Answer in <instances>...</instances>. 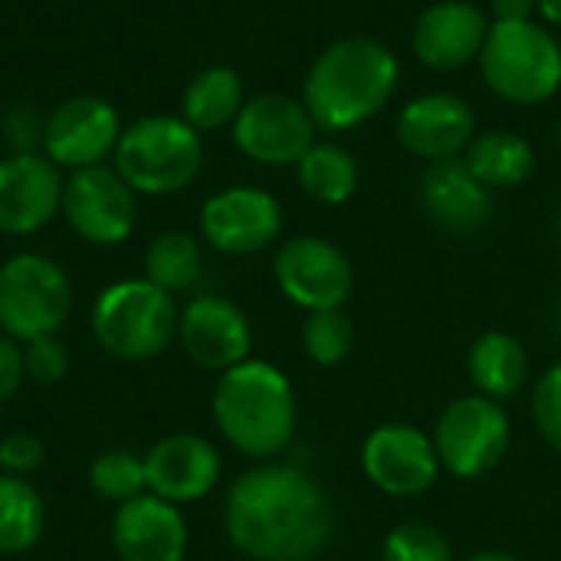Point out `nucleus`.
Returning a JSON list of instances; mask_svg holds the SVG:
<instances>
[{
  "label": "nucleus",
  "instance_id": "obj_1",
  "mask_svg": "<svg viewBox=\"0 0 561 561\" xmlns=\"http://www.w3.org/2000/svg\"><path fill=\"white\" fill-rule=\"evenodd\" d=\"M224 529L253 561H316L335 536V513L312 473L263 463L243 473L224 506Z\"/></svg>",
  "mask_w": 561,
  "mask_h": 561
},
{
  "label": "nucleus",
  "instance_id": "obj_2",
  "mask_svg": "<svg viewBox=\"0 0 561 561\" xmlns=\"http://www.w3.org/2000/svg\"><path fill=\"white\" fill-rule=\"evenodd\" d=\"M398 89V56L371 36H345L309 66L302 105L316 128L352 131L375 118Z\"/></svg>",
  "mask_w": 561,
  "mask_h": 561
},
{
  "label": "nucleus",
  "instance_id": "obj_3",
  "mask_svg": "<svg viewBox=\"0 0 561 561\" xmlns=\"http://www.w3.org/2000/svg\"><path fill=\"white\" fill-rule=\"evenodd\" d=\"M296 391L270 362L247 358L224 371L214 388V421L220 434L253 460L279 457L296 434Z\"/></svg>",
  "mask_w": 561,
  "mask_h": 561
},
{
  "label": "nucleus",
  "instance_id": "obj_4",
  "mask_svg": "<svg viewBox=\"0 0 561 561\" xmlns=\"http://www.w3.org/2000/svg\"><path fill=\"white\" fill-rule=\"evenodd\" d=\"M480 69L500 99L542 105L561 89V46L536 20H496L483 43Z\"/></svg>",
  "mask_w": 561,
  "mask_h": 561
},
{
  "label": "nucleus",
  "instance_id": "obj_5",
  "mask_svg": "<svg viewBox=\"0 0 561 561\" xmlns=\"http://www.w3.org/2000/svg\"><path fill=\"white\" fill-rule=\"evenodd\" d=\"M178 322L171 293L148 279L112 283L92 306L95 342L122 362L158 358L178 339Z\"/></svg>",
  "mask_w": 561,
  "mask_h": 561
},
{
  "label": "nucleus",
  "instance_id": "obj_6",
  "mask_svg": "<svg viewBox=\"0 0 561 561\" xmlns=\"http://www.w3.org/2000/svg\"><path fill=\"white\" fill-rule=\"evenodd\" d=\"M115 171L138 194H174L204 168L201 131L178 115H148L122 131Z\"/></svg>",
  "mask_w": 561,
  "mask_h": 561
},
{
  "label": "nucleus",
  "instance_id": "obj_7",
  "mask_svg": "<svg viewBox=\"0 0 561 561\" xmlns=\"http://www.w3.org/2000/svg\"><path fill=\"white\" fill-rule=\"evenodd\" d=\"M69 312L72 283L59 263L39 253H20L0 266V329L13 342L56 335Z\"/></svg>",
  "mask_w": 561,
  "mask_h": 561
},
{
  "label": "nucleus",
  "instance_id": "obj_8",
  "mask_svg": "<svg viewBox=\"0 0 561 561\" xmlns=\"http://www.w3.org/2000/svg\"><path fill=\"white\" fill-rule=\"evenodd\" d=\"M513 444V421L506 408L483 394L457 398L444 408L434 427L440 467L457 480H480L496 470Z\"/></svg>",
  "mask_w": 561,
  "mask_h": 561
},
{
  "label": "nucleus",
  "instance_id": "obj_9",
  "mask_svg": "<svg viewBox=\"0 0 561 561\" xmlns=\"http://www.w3.org/2000/svg\"><path fill=\"white\" fill-rule=\"evenodd\" d=\"M273 276L279 293L306 312L345 309L355 293L352 260L322 237L286 240L273 260Z\"/></svg>",
  "mask_w": 561,
  "mask_h": 561
},
{
  "label": "nucleus",
  "instance_id": "obj_10",
  "mask_svg": "<svg viewBox=\"0 0 561 561\" xmlns=\"http://www.w3.org/2000/svg\"><path fill=\"white\" fill-rule=\"evenodd\" d=\"M316 122L309 108L283 92H263L243 102L237 122H233V141L237 148L270 168L299 164V158L316 145Z\"/></svg>",
  "mask_w": 561,
  "mask_h": 561
},
{
  "label": "nucleus",
  "instance_id": "obj_11",
  "mask_svg": "<svg viewBox=\"0 0 561 561\" xmlns=\"http://www.w3.org/2000/svg\"><path fill=\"white\" fill-rule=\"evenodd\" d=\"M362 470L381 493L394 500H414L434 490L444 467L431 434L414 424H381L365 437Z\"/></svg>",
  "mask_w": 561,
  "mask_h": 561
},
{
  "label": "nucleus",
  "instance_id": "obj_12",
  "mask_svg": "<svg viewBox=\"0 0 561 561\" xmlns=\"http://www.w3.org/2000/svg\"><path fill=\"white\" fill-rule=\"evenodd\" d=\"M69 227L95 243V247H115L135 230V191L128 181L105 164L72 171V178L62 184V207Z\"/></svg>",
  "mask_w": 561,
  "mask_h": 561
},
{
  "label": "nucleus",
  "instance_id": "obj_13",
  "mask_svg": "<svg viewBox=\"0 0 561 561\" xmlns=\"http://www.w3.org/2000/svg\"><path fill=\"white\" fill-rule=\"evenodd\" d=\"M122 138V118L112 102L99 95L66 99L43 125V148L56 168H95L115 154Z\"/></svg>",
  "mask_w": 561,
  "mask_h": 561
},
{
  "label": "nucleus",
  "instance_id": "obj_14",
  "mask_svg": "<svg viewBox=\"0 0 561 561\" xmlns=\"http://www.w3.org/2000/svg\"><path fill=\"white\" fill-rule=\"evenodd\" d=\"M283 230V207L270 191L227 187L201 207L204 240L230 256L266 250Z\"/></svg>",
  "mask_w": 561,
  "mask_h": 561
},
{
  "label": "nucleus",
  "instance_id": "obj_15",
  "mask_svg": "<svg viewBox=\"0 0 561 561\" xmlns=\"http://www.w3.org/2000/svg\"><path fill=\"white\" fill-rule=\"evenodd\" d=\"M473 138L477 115L470 102L454 92L417 95L398 115V141L427 164L463 158Z\"/></svg>",
  "mask_w": 561,
  "mask_h": 561
},
{
  "label": "nucleus",
  "instance_id": "obj_16",
  "mask_svg": "<svg viewBox=\"0 0 561 561\" xmlns=\"http://www.w3.org/2000/svg\"><path fill=\"white\" fill-rule=\"evenodd\" d=\"M59 168L36 154L16 151L0 161V233L26 237L43 230L62 207Z\"/></svg>",
  "mask_w": 561,
  "mask_h": 561
},
{
  "label": "nucleus",
  "instance_id": "obj_17",
  "mask_svg": "<svg viewBox=\"0 0 561 561\" xmlns=\"http://www.w3.org/2000/svg\"><path fill=\"white\" fill-rule=\"evenodd\" d=\"M178 339L194 365L220 375L243 365L253 345L247 316L220 296H197L187 302L178 322Z\"/></svg>",
  "mask_w": 561,
  "mask_h": 561
},
{
  "label": "nucleus",
  "instance_id": "obj_18",
  "mask_svg": "<svg viewBox=\"0 0 561 561\" xmlns=\"http://www.w3.org/2000/svg\"><path fill=\"white\" fill-rule=\"evenodd\" d=\"M490 16L470 0H437L414 23V56L437 72L480 59L490 36Z\"/></svg>",
  "mask_w": 561,
  "mask_h": 561
},
{
  "label": "nucleus",
  "instance_id": "obj_19",
  "mask_svg": "<svg viewBox=\"0 0 561 561\" xmlns=\"http://www.w3.org/2000/svg\"><path fill=\"white\" fill-rule=\"evenodd\" d=\"M112 546L122 561H184L187 523L174 503L141 493L115 510Z\"/></svg>",
  "mask_w": 561,
  "mask_h": 561
},
{
  "label": "nucleus",
  "instance_id": "obj_20",
  "mask_svg": "<svg viewBox=\"0 0 561 561\" xmlns=\"http://www.w3.org/2000/svg\"><path fill=\"white\" fill-rule=\"evenodd\" d=\"M220 480V457L197 434H171L145 454V486L181 506L204 500Z\"/></svg>",
  "mask_w": 561,
  "mask_h": 561
},
{
  "label": "nucleus",
  "instance_id": "obj_21",
  "mask_svg": "<svg viewBox=\"0 0 561 561\" xmlns=\"http://www.w3.org/2000/svg\"><path fill=\"white\" fill-rule=\"evenodd\" d=\"M417 197L427 220L457 237L483 230L493 217V191L473 178L463 158L431 164L421 174Z\"/></svg>",
  "mask_w": 561,
  "mask_h": 561
},
{
  "label": "nucleus",
  "instance_id": "obj_22",
  "mask_svg": "<svg viewBox=\"0 0 561 561\" xmlns=\"http://www.w3.org/2000/svg\"><path fill=\"white\" fill-rule=\"evenodd\" d=\"M467 375L477 394L506 401L513 398L529 378V352L510 332H486L470 345Z\"/></svg>",
  "mask_w": 561,
  "mask_h": 561
},
{
  "label": "nucleus",
  "instance_id": "obj_23",
  "mask_svg": "<svg viewBox=\"0 0 561 561\" xmlns=\"http://www.w3.org/2000/svg\"><path fill=\"white\" fill-rule=\"evenodd\" d=\"M243 79L230 66H207L201 69L181 95V118L204 131H220L237 122L243 108Z\"/></svg>",
  "mask_w": 561,
  "mask_h": 561
},
{
  "label": "nucleus",
  "instance_id": "obj_24",
  "mask_svg": "<svg viewBox=\"0 0 561 561\" xmlns=\"http://www.w3.org/2000/svg\"><path fill=\"white\" fill-rule=\"evenodd\" d=\"M463 164L490 191H506L529 181V174L536 171V151L523 135L493 128L470 141V148L463 151Z\"/></svg>",
  "mask_w": 561,
  "mask_h": 561
},
{
  "label": "nucleus",
  "instance_id": "obj_25",
  "mask_svg": "<svg viewBox=\"0 0 561 561\" xmlns=\"http://www.w3.org/2000/svg\"><path fill=\"white\" fill-rule=\"evenodd\" d=\"M296 178H299V187L306 191V197H312L316 204H325V207H339L358 187V164L342 145L316 141L299 158Z\"/></svg>",
  "mask_w": 561,
  "mask_h": 561
},
{
  "label": "nucleus",
  "instance_id": "obj_26",
  "mask_svg": "<svg viewBox=\"0 0 561 561\" xmlns=\"http://www.w3.org/2000/svg\"><path fill=\"white\" fill-rule=\"evenodd\" d=\"M46 529L43 496L23 477H0V556L30 552Z\"/></svg>",
  "mask_w": 561,
  "mask_h": 561
},
{
  "label": "nucleus",
  "instance_id": "obj_27",
  "mask_svg": "<svg viewBox=\"0 0 561 561\" xmlns=\"http://www.w3.org/2000/svg\"><path fill=\"white\" fill-rule=\"evenodd\" d=\"M201 276V247L187 233H161L145 250V279L164 293L191 289Z\"/></svg>",
  "mask_w": 561,
  "mask_h": 561
},
{
  "label": "nucleus",
  "instance_id": "obj_28",
  "mask_svg": "<svg viewBox=\"0 0 561 561\" xmlns=\"http://www.w3.org/2000/svg\"><path fill=\"white\" fill-rule=\"evenodd\" d=\"M355 345V325L342 309L309 312L302 322V348L319 368H335L352 355Z\"/></svg>",
  "mask_w": 561,
  "mask_h": 561
},
{
  "label": "nucleus",
  "instance_id": "obj_29",
  "mask_svg": "<svg viewBox=\"0 0 561 561\" xmlns=\"http://www.w3.org/2000/svg\"><path fill=\"white\" fill-rule=\"evenodd\" d=\"M89 486L95 496L112 500L118 506L141 496V490H148L145 486V457H138L131 450L99 454L89 467Z\"/></svg>",
  "mask_w": 561,
  "mask_h": 561
},
{
  "label": "nucleus",
  "instance_id": "obj_30",
  "mask_svg": "<svg viewBox=\"0 0 561 561\" xmlns=\"http://www.w3.org/2000/svg\"><path fill=\"white\" fill-rule=\"evenodd\" d=\"M385 561H454V549L440 529L427 523H401L385 536Z\"/></svg>",
  "mask_w": 561,
  "mask_h": 561
},
{
  "label": "nucleus",
  "instance_id": "obj_31",
  "mask_svg": "<svg viewBox=\"0 0 561 561\" xmlns=\"http://www.w3.org/2000/svg\"><path fill=\"white\" fill-rule=\"evenodd\" d=\"M533 421L539 437L561 454V362H556L536 385Z\"/></svg>",
  "mask_w": 561,
  "mask_h": 561
},
{
  "label": "nucleus",
  "instance_id": "obj_32",
  "mask_svg": "<svg viewBox=\"0 0 561 561\" xmlns=\"http://www.w3.org/2000/svg\"><path fill=\"white\" fill-rule=\"evenodd\" d=\"M23 368H26V378H33L36 385H56L66 378L69 371V352L66 345L56 339V335H46V339H33V342H23Z\"/></svg>",
  "mask_w": 561,
  "mask_h": 561
},
{
  "label": "nucleus",
  "instance_id": "obj_33",
  "mask_svg": "<svg viewBox=\"0 0 561 561\" xmlns=\"http://www.w3.org/2000/svg\"><path fill=\"white\" fill-rule=\"evenodd\" d=\"M43 463V444L33 434H10L0 437V467L10 477H26Z\"/></svg>",
  "mask_w": 561,
  "mask_h": 561
},
{
  "label": "nucleus",
  "instance_id": "obj_34",
  "mask_svg": "<svg viewBox=\"0 0 561 561\" xmlns=\"http://www.w3.org/2000/svg\"><path fill=\"white\" fill-rule=\"evenodd\" d=\"M23 375H26L23 348L10 335H0V404L16 394V388L23 385Z\"/></svg>",
  "mask_w": 561,
  "mask_h": 561
},
{
  "label": "nucleus",
  "instance_id": "obj_35",
  "mask_svg": "<svg viewBox=\"0 0 561 561\" xmlns=\"http://www.w3.org/2000/svg\"><path fill=\"white\" fill-rule=\"evenodd\" d=\"M496 20H533L536 0H493Z\"/></svg>",
  "mask_w": 561,
  "mask_h": 561
},
{
  "label": "nucleus",
  "instance_id": "obj_36",
  "mask_svg": "<svg viewBox=\"0 0 561 561\" xmlns=\"http://www.w3.org/2000/svg\"><path fill=\"white\" fill-rule=\"evenodd\" d=\"M536 10L542 13L546 23L561 26V0H536Z\"/></svg>",
  "mask_w": 561,
  "mask_h": 561
},
{
  "label": "nucleus",
  "instance_id": "obj_37",
  "mask_svg": "<svg viewBox=\"0 0 561 561\" xmlns=\"http://www.w3.org/2000/svg\"><path fill=\"white\" fill-rule=\"evenodd\" d=\"M467 561H523V559H516V556H510V552H477V556H470Z\"/></svg>",
  "mask_w": 561,
  "mask_h": 561
},
{
  "label": "nucleus",
  "instance_id": "obj_38",
  "mask_svg": "<svg viewBox=\"0 0 561 561\" xmlns=\"http://www.w3.org/2000/svg\"><path fill=\"white\" fill-rule=\"evenodd\" d=\"M556 237H559V243H561V204H559V214H556Z\"/></svg>",
  "mask_w": 561,
  "mask_h": 561
},
{
  "label": "nucleus",
  "instance_id": "obj_39",
  "mask_svg": "<svg viewBox=\"0 0 561 561\" xmlns=\"http://www.w3.org/2000/svg\"><path fill=\"white\" fill-rule=\"evenodd\" d=\"M556 138H559V145H561V125H559V131H556Z\"/></svg>",
  "mask_w": 561,
  "mask_h": 561
},
{
  "label": "nucleus",
  "instance_id": "obj_40",
  "mask_svg": "<svg viewBox=\"0 0 561 561\" xmlns=\"http://www.w3.org/2000/svg\"><path fill=\"white\" fill-rule=\"evenodd\" d=\"M559 302H561V286H559Z\"/></svg>",
  "mask_w": 561,
  "mask_h": 561
}]
</instances>
